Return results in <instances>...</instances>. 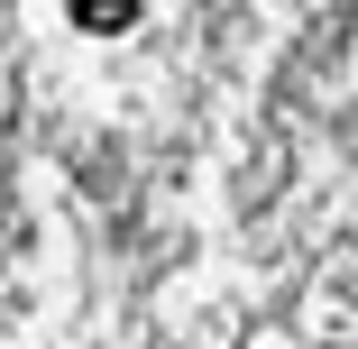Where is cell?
<instances>
[{"label": "cell", "instance_id": "cell-1", "mask_svg": "<svg viewBox=\"0 0 358 349\" xmlns=\"http://www.w3.org/2000/svg\"><path fill=\"white\" fill-rule=\"evenodd\" d=\"M74 19H83V28H101V37H110V28H129V19H138V10H120V0H83V10H74Z\"/></svg>", "mask_w": 358, "mask_h": 349}]
</instances>
